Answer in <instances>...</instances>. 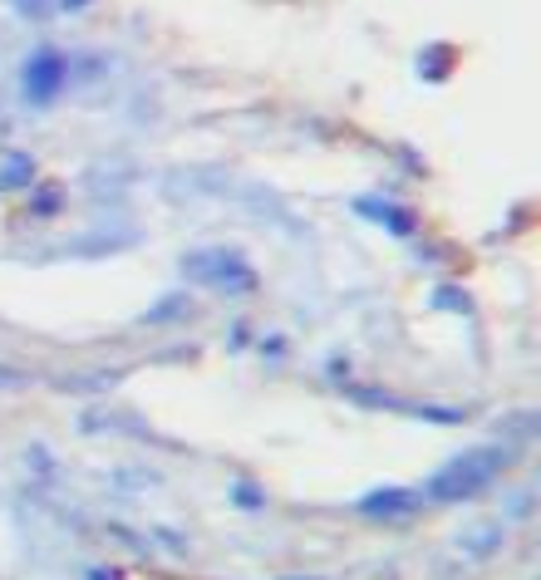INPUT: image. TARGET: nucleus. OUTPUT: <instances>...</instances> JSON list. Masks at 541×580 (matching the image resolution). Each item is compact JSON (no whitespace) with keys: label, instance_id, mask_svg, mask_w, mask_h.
I'll return each mask as SVG.
<instances>
[{"label":"nucleus","instance_id":"f257e3e1","mask_svg":"<svg viewBox=\"0 0 541 580\" xmlns=\"http://www.w3.org/2000/svg\"><path fill=\"white\" fill-rule=\"evenodd\" d=\"M502 467H507V448H497V443L473 448V453H458L453 463H443L428 482H423L419 497L438 502V507H448V502H468V497L487 492V487L502 477Z\"/></svg>","mask_w":541,"mask_h":580},{"label":"nucleus","instance_id":"f03ea898","mask_svg":"<svg viewBox=\"0 0 541 580\" xmlns=\"http://www.w3.org/2000/svg\"><path fill=\"white\" fill-rule=\"evenodd\" d=\"M182 266H187L192 281L222 290V295H251L256 290V271L246 266V256H237V251H197Z\"/></svg>","mask_w":541,"mask_h":580},{"label":"nucleus","instance_id":"7ed1b4c3","mask_svg":"<svg viewBox=\"0 0 541 580\" xmlns=\"http://www.w3.org/2000/svg\"><path fill=\"white\" fill-rule=\"evenodd\" d=\"M64 79H69V64H64V55H55V50H40L35 59H25L20 89H25V99H30V104H50V99L64 89Z\"/></svg>","mask_w":541,"mask_h":580},{"label":"nucleus","instance_id":"20e7f679","mask_svg":"<svg viewBox=\"0 0 541 580\" xmlns=\"http://www.w3.org/2000/svg\"><path fill=\"white\" fill-rule=\"evenodd\" d=\"M419 502H423L419 487H374L355 502V512L360 517H409Z\"/></svg>","mask_w":541,"mask_h":580},{"label":"nucleus","instance_id":"39448f33","mask_svg":"<svg viewBox=\"0 0 541 580\" xmlns=\"http://www.w3.org/2000/svg\"><path fill=\"white\" fill-rule=\"evenodd\" d=\"M502 541H507V526H502V522H473L468 531H458V551H463V556H473V561L497 556V551H502Z\"/></svg>","mask_w":541,"mask_h":580},{"label":"nucleus","instance_id":"423d86ee","mask_svg":"<svg viewBox=\"0 0 541 580\" xmlns=\"http://www.w3.org/2000/svg\"><path fill=\"white\" fill-rule=\"evenodd\" d=\"M35 182V158L30 153H0V192H20Z\"/></svg>","mask_w":541,"mask_h":580},{"label":"nucleus","instance_id":"0eeeda50","mask_svg":"<svg viewBox=\"0 0 541 580\" xmlns=\"http://www.w3.org/2000/svg\"><path fill=\"white\" fill-rule=\"evenodd\" d=\"M364 217H374V222H384L389 232H399V236H409L414 232V212H404V207H389V202H355Z\"/></svg>","mask_w":541,"mask_h":580},{"label":"nucleus","instance_id":"6e6552de","mask_svg":"<svg viewBox=\"0 0 541 580\" xmlns=\"http://www.w3.org/2000/svg\"><path fill=\"white\" fill-rule=\"evenodd\" d=\"M232 497H237V507H246V512H256V507H266V492L256 487V482H232Z\"/></svg>","mask_w":541,"mask_h":580},{"label":"nucleus","instance_id":"1a4fd4ad","mask_svg":"<svg viewBox=\"0 0 541 580\" xmlns=\"http://www.w3.org/2000/svg\"><path fill=\"white\" fill-rule=\"evenodd\" d=\"M182 310H187V300H182V295H168V300H163L158 310H148V315H143V325H163V320H178Z\"/></svg>","mask_w":541,"mask_h":580},{"label":"nucleus","instance_id":"9d476101","mask_svg":"<svg viewBox=\"0 0 541 580\" xmlns=\"http://www.w3.org/2000/svg\"><path fill=\"white\" fill-rule=\"evenodd\" d=\"M89 580H119V571H104V566H94V571H89Z\"/></svg>","mask_w":541,"mask_h":580},{"label":"nucleus","instance_id":"9b49d317","mask_svg":"<svg viewBox=\"0 0 541 580\" xmlns=\"http://www.w3.org/2000/svg\"><path fill=\"white\" fill-rule=\"evenodd\" d=\"M286 580H301V576H286Z\"/></svg>","mask_w":541,"mask_h":580}]
</instances>
